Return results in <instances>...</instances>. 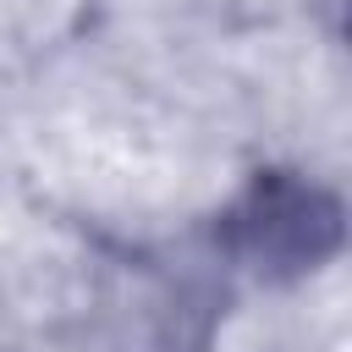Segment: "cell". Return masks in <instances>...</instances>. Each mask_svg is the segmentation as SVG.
<instances>
[{"label": "cell", "mask_w": 352, "mask_h": 352, "mask_svg": "<svg viewBox=\"0 0 352 352\" xmlns=\"http://www.w3.org/2000/svg\"><path fill=\"white\" fill-rule=\"evenodd\" d=\"M231 242L270 280H292L341 248V204L292 170H270L231 209Z\"/></svg>", "instance_id": "1"}]
</instances>
